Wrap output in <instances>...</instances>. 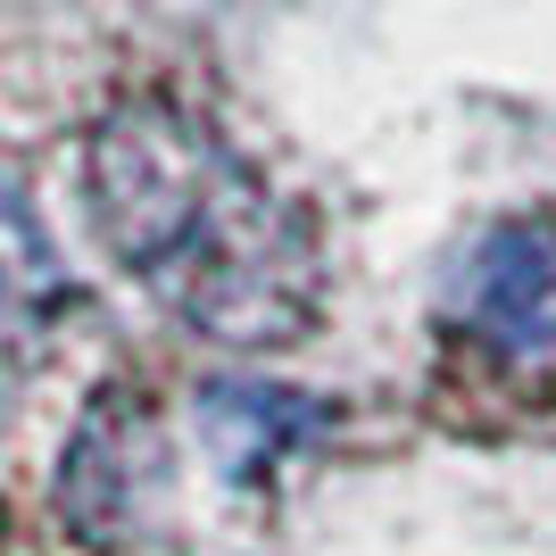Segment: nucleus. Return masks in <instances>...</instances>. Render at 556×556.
<instances>
[{
  "mask_svg": "<svg viewBox=\"0 0 556 556\" xmlns=\"http://www.w3.org/2000/svg\"><path fill=\"white\" fill-rule=\"evenodd\" d=\"M84 200L109 257L200 341L282 349L316 325L307 225L184 100H116L84 150Z\"/></svg>",
  "mask_w": 556,
  "mask_h": 556,
  "instance_id": "1",
  "label": "nucleus"
},
{
  "mask_svg": "<svg viewBox=\"0 0 556 556\" xmlns=\"http://www.w3.org/2000/svg\"><path fill=\"white\" fill-rule=\"evenodd\" d=\"M441 316L490 366L556 374V225L540 216L482 225L441 282Z\"/></svg>",
  "mask_w": 556,
  "mask_h": 556,
  "instance_id": "2",
  "label": "nucleus"
},
{
  "mask_svg": "<svg viewBox=\"0 0 556 556\" xmlns=\"http://www.w3.org/2000/svg\"><path fill=\"white\" fill-rule=\"evenodd\" d=\"M159 482H166V457H159L150 407L125 399V391H109L92 416H84L75 448H67V515H75V532L100 540V548H116L125 532L150 523Z\"/></svg>",
  "mask_w": 556,
  "mask_h": 556,
  "instance_id": "3",
  "label": "nucleus"
},
{
  "mask_svg": "<svg viewBox=\"0 0 556 556\" xmlns=\"http://www.w3.org/2000/svg\"><path fill=\"white\" fill-rule=\"evenodd\" d=\"M67 300V266H59V241L34 216L17 175H0V332L34 325Z\"/></svg>",
  "mask_w": 556,
  "mask_h": 556,
  "instance_id": "4",
  "label": "nucleus"
}]
</instances>
